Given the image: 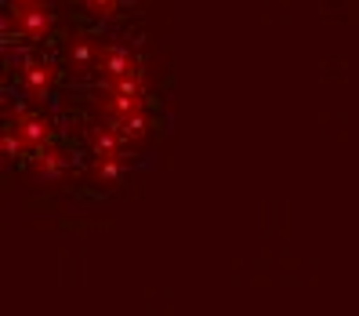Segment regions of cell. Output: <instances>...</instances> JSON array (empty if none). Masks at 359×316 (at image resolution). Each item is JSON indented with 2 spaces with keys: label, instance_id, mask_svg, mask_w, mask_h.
<instances>
[{
  "label": "cell",
  "instance_id": "cell-5",
  "mask_svg": "<svg viewBox=\"0 0 359 316\" xmlns=\"http://www.w3.org/2000/svg\"><path fill=\"white\" fill-rule=\"evenodd\" d=\"M88 8L98 11V15H109V11L116 8V0H88Z\"/></svg>",
  "mask_w": 359,
  "mask_h": 316
},
{
  "label": "cell",
  "instance_id": "cell-3",
  "mask_svg": "<svg viewBox=\"0 0 359 316\" xmlns=\"http://www.w3.org/2000/svg\"><path fill=\"white\" fill-rule=\"evenodd\" d=\"M18 26H22L26 37H44L51 29V15L44 11V4H36L29 11H18Z\"/></svg>",
  "mask_w": 359,
  "mask_h": 316
},
{
  "label": "cell",
  "instance_id": "cell-4",
  "mask_svg": "<svg viewBox=\"0 0 359 316\" xmlns=\"http://www.w3.org/2000/svg\"><path fill=\"white\" fill-rule=\"evenodd\" d=\"M22 77H26V84H29V91H33V95H40V91H44L48 84H51V70H48V66H40V62H33V66H29Z\"/></svg>",
  "mask_w": 359,
  "mask_h": 316
},
{
  "label": "cell",
  "instance_id": "cell-1",
  "mask_svg": "<svg viewBox=\"0 0 359 316\" xmlns=\"http://www.w3.org/2000/svg\"><path fill=\"white\" fill-rule=\"evenodd\" d=\"M11 131L22 138L26 150H40V145H48V138H51L48 124L40 120V117H29V113H18V117L11 120Z\"/></svg>",
  "mask_w": 359,
  "mask_h": 316
},
{
  "label": "cell",
  "instance_id": "cell-6",
  "mask_svg": "<svg viewBox=\"0 0 359 316\" xmlns=\"http://www.w3.org/2000/svg\"><path fill=\"white\" fill-rule=\"evenodd\" d=\"M76 58L88 62V58H91V48H88V44H76Z\"/></svg>",
  "mask_w": 359,
  "mask_h": 316
},
{
  "label": "cell",
  "instance_id": "cell-2",
  "mask_svg": "<svg viewBox=\"0 0 359 316\" xmlns=\"http://www.w3.org/2000/svg\"><path fill=\"white\" fill-rule=\"evenodd\" d=\"M36 153V175L40 178H58L62 171H66V157H62L58 150H51V145H40Z\"/></svg>",
  "mask_w": 359,
  "mask_h": 316
}]
</instances>
